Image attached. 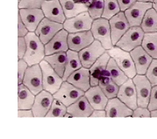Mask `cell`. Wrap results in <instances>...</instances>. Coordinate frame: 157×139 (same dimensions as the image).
Masks as SVG:
<instances>
[{"mask_svg":"<svg viewBox=\"0 0 157 139\" xmlns=\"http://www.w3.org/2000/svg\"><path fill=\"white\" fill-rule=\"evenodd\" d=\"M27 50L23 59L29 66L39 64L44 61L45 56V45L40 40L35 32H29L25 35Z\"/></svg>","mask_w":157,"mask_h":139,"instance_id":"1","label":"cell"},{"mask_svg":"<svg viewBox=\"0 0 157 139\" xmlns=\"http://www.w3.org/2000/svg\"><path fill=\"white\" fill-rule=\"evenodd\" d=\"M106 52L109 53L110 57L115 60L117 66L128 78L133 79L136 76L137 71L135 65L129 52L125 51L116 46H113Z\"/></svg>","mask_w":157,"mask_h":139,"instance_id":"2","label":"cell"},{"mask_svg":"<svg viewBox=\"0 0 157 139\" xmlns=\"http://www.w3.org/2000/svg\"><path fill=\"white\" fill-rule=\"evenodd\" d=\"M90 31L95 40L98 41L106 51L113 47L109 20L102 17L94 19Z\"/></svg>","mask_w":157,"mask_h":139,"instance_id":"3","label":"cell"},{"mask_svg":"<svg viewBox=\"0 0 157 139\" xmlns=\"http://www.w3.org/2000/svg\"><path fill=\"white\" fill-rule=\"evenodd\" d=\"M43 74V88L54 94L59 90L63 82V77L59 76L52 67L45 60L39 63Z\"/></svg>","mask_w":157,"mask_h":139,"instance_id":"4","label":"cell"},{"mask_svg":"<svg viewBox=\"0 0 157 139\" xmlns=\"http://www.w3.org/2000/svg\"><path fill=\"white\" fill-rule=\"evenodd\" d=\"M145 33L141 27H130L117 41L115 46L127 52H131L141 46Z\"/></svg>","mask_w":157,"mask_h":139,"instance_id":"5","label":"cell"},{"mask_svg":"<svg viewBox=\"0 0 157 139\" xmlns=\"http://www.w3.org/2000/svg\"><path fill=\"white\" fill-rule=\"evenodd\" d=\"M93 19L88 11L83 12L73 18H66L63 23V29L68 33L90 30Z\"/></svg>","mask_w":157,"mask_h":139,"instance_id":"6","label":"cell"},{"mask_svg":"<svg viewBox=\"0 0 157 139\" xmlns=\"http://www.w3.org/2000/svg\"><path fill=\"white\" fill-rule=\"evenodd\" d=\"M85 91L75 87L67 81H63L59 90L54 93V99H57L68 107L85 95Z\"/></svg>","mask_w":157,"mask_h":139,"instance_id":"7","label":"cell"},{"mask_svg":"<svg viewBox=\"0 0 157 139\" xmlns=\"http://www.w3.org/2000/svg\"><path fill=\"white\" fill-rule=\"evenodd\" d=\"M23 84L36 96L44 90L43 88V74L40 64L28 66L24 75Z\"/></svg>","mask_w":157,"mask_h":139,"instance_id":"8","label":"cell"},{"mask_svg":"<svg viewBox=\"0 0 157 139\" xmlns=\"http://www.w3.org/2000/svg\"><path fill=\"white\" fill-rule=\"evenodd\" d=\"M132 80L137 91L138 107L147 108L152 89L151 83L145 74H137Z\"/></svg>","mask_w":157,"mask_h":139,"instance_id":"9","label":"cell"},{"mask_svg":"<svg viewBox=\"0 0 157 139\" xmlns=\"http://www.w3.org/2000/svg\"><path fill=\"white\" fill-rule=\"evenodd\" d=\"M106 52V50L103 47L102 44L98 41L95 40L90 45L78 52L82 66L90 69L97 59Z\"/></svg>","mask_w":157,"mask_h":139,"instance_id":"10","label":"cell"},{"mask_svg":"<svg viewBox=\"0 0 157 139\" xmlns=\"http://www.w3.org/2000/svg\"><path fill=\"white\" fill-rule=\"evenodd\" d=\"M153 7V2L137 1L129 8L124 11L130 27H140L147 10Z\"/></svg>","mask_w":157,"mask_h":139,"instance_id":"11","label":"cell"},{"mask_svg":"<svg viewBox=\"0 0 157 139\" xmlns=\"http://www.w3.org/2000/svg\"><path fill=\"white\" fill-rule=\"evenodd\" d=\"M110 30H111V38L113 46H115L121 38L130 28L128 20L125 16L124 12L121 11L115 15L109 20Z\"/></svg>","mask_w":157,"mask_h":139,"instance_id":"12","label":"cell"},{"mask_svg":"<svg viewBox=\"0 0 157 139\" xmlns=\"http://www.w3.org/2000/svg\"><path fill=\"white\" fill-rule=\"evenodd\" d=\"M63 29V24L44 18L35 31L44 45L46 44L59 30Z\"/></svg>","mask_w":157,"mask_h":139,"instance_id":"13","label":"cell"},{"mask_svg":"<svg viewBox=\"0 0 157 139\" xmlns=\"http://www.w3.org/2000/svg\"><path fill=\"white\" fill-rule=\"evenodd\" d=\"M117 97L132 110H134L137 108V91L132 78H128L124 83L119 86Z\"/></svg>","mask_w":157,"mask_h":139,"instance_id":"14","label":"cell"},{"mask_svg":"<svg viewBox=\"0 0 157 139\" xmlns=\"http://www.w3.org/2000/svg\"><path fill=\"white\" fill-rule=\"evenodd\" d=\"M54 101L53 94L43 90L35 96L34 104L32 108L34 117H45L51 108Z\"/></svg>","mask_w":157,"mask_h":139,"instance_id":"15","label":"cell"},{"mask_svg":"<svg viewBox=\"0 0 157 139\" xmlns=\"http://www.w3.org/2000/svg\"><path fill=\"white\" fill-rule=\"evenodd\" d=\"M68 33L62 29L46 44H45L46 56L58 53L61 52H66L69 50L68 44Z\"/></svg>","mask_w":157,"mask_h":139,"instance_id":"16","label":"cell"},{"mask_svg":"<svg viewBox=\"0 0 157 139\" xmlns=\"http://www.w3.org/2000/svg\"><path fill=\"white\" fill-rule=\"evenodd\" d=\"M41 10L45 18L53 22L63 24L66 19L59 0H44L41 5Z\"/></svg>","mask_w":157,"mask_h":139,"instance_id":"17","label":"cell"},{"mask_svg":"<svg viewBox=\"0 0 157 139\" xmlns=\"http://www.w3.org/2000/svg\"><path fill=\"white\" fill-rule=\"evenodd\" d=\"M95 41L90 30L68 33V44L69 50L79 52L90 45Z\"/></svg>","mask_w":157,"mask_h":139,"instance_id":"18","label":"cell"},{"mask_svg":"<svg viewBox=\"0 0 157 139\" xmlns=\"http://www.w3.org/2000/svg\"><path fill=\"white\" fill-rule=\"evenodd\" d=\"M18 14L29 32H35L45 17L41 8L19 9Z\"/></svg>","mask_w":157,"mask_h":139,"instance_id":"19","label":"cell"},{"mask_svg":"<svg viewBox=\"0 0 157 139\" xmlns=\"http://www.w3.org/2000/svg\"><path fill=\"white\" fill-rule=\"evenodd\" d=\"M106 117H130L133 110L128 108L117 97L109 99L106 105Z\"/></svg>","mask_w":157,"mask_h":139,"instance_id":"20","label":"cell"},{"mask_svg":"<svg viewBox=\"0 0 157 139\" xmlns=\"http://www.w3.org/2000/svg\"><path fill=\"white\" fill-rule=\"evenodd\" d=\"M131 56L135 65L137 74H145L153 58L144 50L143 46H140L130 52Z\"/></svg>","mask_w":157,"mask_h":139,"instance_id":"21","label":"cell"},{"mask_svg":"<svg viewBox=\"0 0 157 139\" xmlns=\"http://www.w3.org/2000/svg\"><path fill=\"white\" fill-rule=\"evenodd\" d=\"M85 96L94 110H105L109 99L98 85L91 86L85 91Z\"/></svg>","mask_w":157,"mask_h":139,"instance_id":"22","label":"cell"},{"mask_svg":"<svg viewBox=\"0 0 157 139\" xmlns=\"http://www.w3.org/2000/svg\"><path fill=\"white\" fill-rule=\"evenodd\" d=\"M66 81L83 91H87L91 87L90 69L82 66L78 70L74 71L68 77Z\"/></svg>","mask_w":157,"mask_h":139,"instance_id":"23","label":"cell"},{"mask_svg":"<svg viewBox=\"0 0 157 139\" xmlns=\"http://www.w3.org/2000/svg\"><path fill=\"white\" fill-rule=\"evenodd\" d=\"M66 18H73L83 12L88 11L86 2L82 0H59Z\"/></svg>","mask_w":157,"mask_h":139,"instance_id":"24","label":"cell"},{"mask_svg":"<svg viewBox=\"0 0 157 139\" xmlns=\"http://www.w3.org/2000/svg\"><path fill=\"white\" fill-rule=\"evenodd\" d=\"M110 55L107 52L104 54L97 59V61L93 63L92 66L90 68V85H98L99 80L104 71L106 70V66L110 59Z\"/></svg>","mask_w":157,"mask_h":139,"instance_id":"25","label":"cell"},{"mask_svg":"<svg viewBox=\"0 0 157 139\" xmlns=\"http://www.w3.org/2000/svg\"><path fill=\"white\" fill-rule=\"evenodd\" d=\"M93 110L94 109L85 95L70 106L67 107V112L72 114L74 117H90Z\"/></svg>","mask_w":157,"mask_h":139,"instance_id":"26","label":"cell"},{"mask_svg":"<svg viewBox=\"0 0 157 139\" xmlns=\"http://www.w3.org/2000/svg\"><path fill=\"white\" fill-rule=\"evenodd\" d=\"M35 95L23 83L18 85V109L30 110L33 108Z\"/></svg>","mask_w":157,"mask_h":139,"instance_id":"27","label":"cell"},{"mask_svg":"<svg viewBox=\"0 0 157 139\" xmlns=\"http://www.w3.org/2000/svg\"><path fill=\"white\" fill-rule=\"evenodd\" d=\"M67 60L65 63V68L64 74H63V81H66L67 79L74 71H75L80 68H82V65L80 61L78 52L74 50H68L66 52Z\"/></svg>","mask_w":157,"mask_h":139,"instance_id":"28","label":"cell"},{"mask_svg":"<svg viewBox=\"0 0 157 139\" xmlns=\"http://www.w3.org/2000/svg\"><path fill=\"white\" fill-rule=\"evenodd\" d=\"M44 60L51 66L52 69L59 74V76L63 77L67 60L66 52H61L51 55L45 56Z\"/></svg>","mask_w":157,"mask_h":139,"instance_id":"29","label":"cell"},{"mask_svg":"<svg viewBox=\"0 0 157 139\" xmlns=\"http://www.w3.org/2000/svg\"><path fill=\"white\" fill-rule=\"evenodd\" d=\"M106 70L109 73L113 81L119 86L124 83L128 79L127 75L121 70L113 58H110L106 66Z\"/></svg>","mask_w":157,"mask_h":139,"instance_id":"30","label":"cell"},{"mask_svg":"<svg viewBox=\"0 0 157 139\" xmlns=\"http://www.w3.org/2000/svg\"><path fill=\"white\" fill-rule=\"evenodd\" d=\"M144 33H157V12L152 8L147 10L140 25Z\"/></svg>","mask_w":157,"mask_h":139,"instance_id":"31","label":"cell"},{"mask_svg":"<svg viewBox=\"0 0 157 139\" xmlns=\"http://www.w3.org/2000/svg\"><path fill=\"white\" fill-rule=\"evenodd\" d=\"M141 46L153 59H157V33H145Z\"/></svg>","mask_w":157,"mask_h":139,"instance_id":"32","label":"cell"},{"mask_svg":"<svg viewBox=\"0 0 157 139\" xmlns=\"http://www.w3.org/2000/svg\"><path fill=\"white\" fill-rule=\"evenodd\" d=\"M88 7V13L93 20L102 16L104 7V0H87L86 1Z\"/></svg>","mask_w":157,"mask_h":139,"instance_id":"33","label":"cell"},{"mask_svg":"<svg viewBox=\"0 0 157 139\" xmlns=\"http://www.w3.org/2000/svg\"><path fill=\"white\" fill-rule=\"evenodd\" d=\"M121 12V9L117 0H104V11L102 18L109 20L113 16Z\"/></svg>","mask_w":157,"mask_h":139,"instance_id":"34","label":"cell"},{"mask_svg":"<svg viewBox=\"0 0 157 139\" xmlns=\"http://www.w3.org/2000/svg\"><path fill=\"white\" fill-rule=\"evenodd\" d=\"M67 112V107L60 101L54 99L53 102L46 117H64Z\"/></svg>","mask_w":157,"mask_h":139,"instance_id":"35","label":"cell"},{"mask_svg":"<svg viewBox=\"0 0 157 139\" xmlns=\"http://www.w3.org/2000/svg\"><path fill=\"white\" fill-rule=\"evenodd\" d=\"M101 88L104 91V94L106 96V97L109 99L114 98V97H117V93H118L119 91V85H117L112 80L111 81L101 86Z\"/></svg>","mask_w":157,"mask_h":139,"instance_id":"36","label":"cell"},{"mask_svg":"<svg viewBox=\"0 0 157 139\" xmlns=\"http://www.w3.org/2000/svg\"><path fill=\"white\" fill-rule=\"evenodd\" d=\"M145 76L150 81L151 85H157V59H153L145 73Z\"/></svg>","mask_w":157,"mask_h":139,"instance_id":"37","label":"cell"},{"mask_svg":"<svg viewBox=\"0 0 157 139\" xmlns=\"http://www.w3.org/2000/svg\"><path fill=\"white\" fill-rule=\"evenodd\" d=\"M44 0H21L18 2V9L41 8Z\"/></svg>","mask_w":157,"mask_h":139,"instance_id":"38","label":"cell"},{"mask_svg":"<svg viewBox=\"0 0 157 139\" xmlns=\"http://www.w3.org/2000/svg\"><path fill=\"white\" fill-rule=\"evenodd\" d=\"M28 64L24 59H19L18 61V84L23 83L26 70L28 68Z\"/></svg>","mask_w":157,"mask_h":139,"instance_id":"39","label":"cell"},{"mask_svg":"<svg viewBox=\"0 0 157 139\" xmlns=\"http://www.w3.org/2000/svg\"><path fill=\"white\" fill-rule=\"evenodd\" d=\"M147 108L150 110H157V85L152 86L150 100H149Z\"/></svg>","mask_w":157,"mask_h":139,"instance_id":"40","label":"cell"},{"mask_svg":"<svg viewBox=\"0 0 157 139\" xmlns=\"http://www.w3.org/2000/svg\"><path fill=\"white\" fill-rule=\"evenodd\" d=\"M27 50V43H26L25 38H18V59H23L24 54Z\"/></svg>","mask_w":157,"mask_h":139,"instance_id":"41","label":"cell"},{"mask_svg":"<svg viewBox=\"0 0 157 139\" xmlns=\"http://www.w3.org/2000/svg\"><path fill=\"white\" fill-rule=\"evenodd\" d=\"M132 117H151V111L147 108L137 107L133 110Z\"/></svg>","mask_w":157,"mask_h":139,"instance_id":"42","label":"cell"},{"mask_svg":"<svg viewBox=\"0 0 157 139\" xmlns=\"http://www.w3.org/2000/svg\"><path fill=\"white\" fill-rule=\"evenodd\" d=\"M29 33L27 28L24 25V22L21 18L20 14H18V37H25V35Z\"/></svg>","mask_w":157,"mask_h":139,"instance_id":"43","label":"cell"},{"mask_svg":"<svg viewBox=\"0 0 157 139\" xmlns=\"http://www.w3.org/2000/svg\"><path fill=\"white\" fill-rule=\"evenodd\" d=\"M120 6L121 11L124 12L125 10L132 6L134 3L137 2V0H117Z\"/></svg>","mask_w":157,"mask_h":139,"instance_id":"44","label":"cell"},{"mask_svg":"<svg viewBox=\"0 0 157 139\" xmlns=\"http://www.w3.org/2000/svg\"><path fill=\"white\" fill-rule=\"evenodd\" d=\"M18 116L20 118L24 117H34L33 113L32 111V109L30 110H18Z\"/></svg>","mask_w":157,"mask_h":139,"instance_id":"45","label":"cell"},{"mask_svg":"<svg viewBox=\"0 0 157 139\" xmlns=\"http://www.w3.org/2000/svg\"><path fill=\"white\" fill-rule=\"evenodd\" d=\"M90 117H106L105 110H93Z\"/></svg>","mask_w":157,"mask_h":139,"instance_id":"46","label":"cell"},{"mask_svg":"<svg viewBox=\"0 0 157 139\" xmlns=\"http://www.w3.org/2000/svg\"><path fill=\"white\" fill-rule=\"evenodd\" d=\"M151 117H157V110H151Z\"/></svg>","mask_w":157,"mask_h":139,"instance_id":"47","label":"cell"},{"mask_svg":"<svg viewBox=\"0 0 157 139\" xmlns=\"http://www.w3.org/2000/svg\"><path fill=\"white\" fill-rule=\"evenodd\" d=\"M153 8L155 9L157 12V0H154L153 2Z\"/></svg>","mask_w":157,"mask_h":139,"instance_id":"48","label":"cell"},{"mask_svg":"<svg viewBox=\"0 0 157 139\" xmlns=\"http://www.w3.org/2000/svg\"><path fill=\"white\" fill-rule=\"evenodd\" d=\"M64 117H66V118H73V117H74V116H73L72 114H71L70 113L66 112V113L65 114Z\"/></svg>","mask_w":157,"mask_h":139,"instance_id":"49","label":"cell"},{"mask_svg":"<svg viewBox=\"0 0 157 139\" xmlns=\"http://www.w3.org/2000/svg\"><path fill=\"white\" fill-rule=\"evenodd\" d=\"M138 2H153L154 0H137Z\"/></svg>","mask_w":157,"mask_h":139,"instance_id":"50","label":"cell"},{"mask_svg":"<svg viewBox=\"0 0 157 139\" xmlns=\"http://www.w3.org/2000/svg\"><path fill=\"white\" fill-rule=\"evenodd\" d=\"M21 1V0H18V2H19Z\"/></svg>","mask_w":157,"mask_h":139,"instance_id":"51","label":"cell"}]
</instances>
